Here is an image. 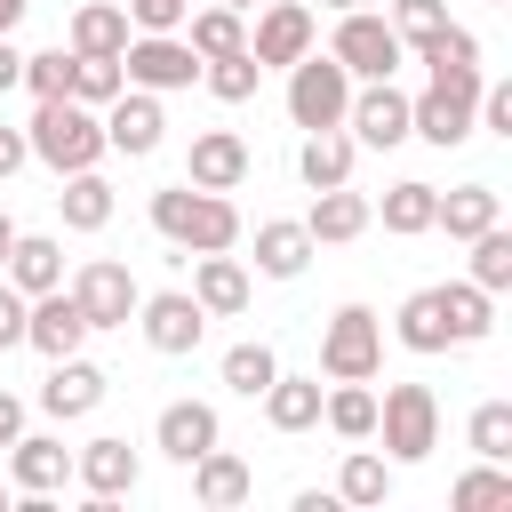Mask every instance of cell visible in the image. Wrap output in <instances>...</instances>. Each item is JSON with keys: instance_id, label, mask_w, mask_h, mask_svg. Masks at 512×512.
<instances>
[{"instance_id": "1", "label": "cell", "mask_w": 512, "mask_h": 512, "mask_svg": "<svg viewBox=\"0 0 512 512\" xmlns=\"http://www.w3.org/2000/svg\"><path fill=\"white\" fill-rule=\"evenodd\" d=\"M144 216L176 256H216V248H240V232H248L232 192H200V184H160Z\"/></svg>"}, {"instance_id": "2", "label": "cell", "mask_w": 512, "mask_h": 512, "mask_svg": "<svg viewBox=\"0 0 512 512\" xmlns=\"http://www.w3.org/2000/svg\"><path fill=\"white\" fill-rule=\"evenodd\" d=\"M24 144L40 168L72 176V168H104V120L72 96H32V120H24Z\"/></svg>"}, {"instance_id": "3", "label": "cell", "mask_w": 512, "mask_h": 512, "mask_svg": "<svg viewBox=\"0 0 512 512\" xmlns=\"http://www.w3.org/2000/svg\"><path fill=\"white\" fill-rule=\"evenodd\" d=\"M320 376L328 384H376L384 376V320L368 304H336L320 328Z\"/></svg>"}, {"instance_id": "4", "label": "cell", "mask_w": 512, "mask_h": 512, "mask_svg": "<svg viewBox=\"0 0 512 512\" xmlns=\"http://www.w3.org/2000/svg\"><path fill=\"white\" fill-rule=\"evenodd\" d=\"M368 440H384L392 464H424L440 448V400H432V384H384Z\"/></svg>"}, {"instance_id": "5", "label": "cell", "mask_w": 512, "mask_h": 512, "mask_svg": "<svg viewBox=\"0 0 512 512\" xmlns=\"http://www.w3.org/2000/svg\"><path fill=\"white\" fill-rule=\"evenodd\" d=\"M328 56H336L352 80H392V72L408 64L400 32H392L376 8H344V16H336V32H328Z\"/></svg>"}, {"instance_id": "6", "label": "cell", "mask_w": 512, "mask_h": 512, "mask_svg": "<svg viewBox=\"0 0 512 512\" xmlns=\"http://www.w3.org/2000/svg\"><path fill=\"white\" fill-rule=\"evenodd\" d=\"M344 104H352V72L328 48L288 64V120L296 128H344Z\"/></svg>"}, {"instance_id": "7", "label": "cell", "mask_w": 512, "mask_h": 512, "mask_svg": "<svg viewBox=\"0 0 512 512\" xmlns=\"http://www.w3.org/2000/svg\"><path fill=\"white\" fill-rule=\"evenodd\" d=\"M472 96H480V80H424V88L408 96V136H424L432 152L472 144V136H480V128H472Z\"/></svg>"}, {"instance_id": "8", "label": "cell", "mask_w": 512, "mask_h": 512, "mask_svg": "<svg viewBox=\"0 0 512 512\" xmlns=\"http://www.w3.org/2000/svg\"><path fill=\"white\" fill-rule=\"evenodd\" d=\"M248 16H256V24H248V56H256L264 72H288L296 56L320 48V16H312L304 0H256Z\"/></svg>"}, {"instance_id": "9", "label": "cell", "mask_w": 512, "mask_h": 512, "mask_svg": "<svg viewBox=\"0 0 512 512\" xmlns=\"http://www.w3.org/2000/svg\"><path fill=\"white\" fill-rule=\"evenodd\" d=\"M136 336H144L160 360H184V352H200L208 312H200L192 288H152V296H136Z\"/></svg>"}, {"instance_id": "10", "label": "cell", "mask_w": 512, "mask_h": 512, "mask_svg": "<svg viewBox=\"0 0 512 512\" xmlns=\"http://www.w3.org/2000/svg\"><path fill=\"white\" fill-rule=\"evenodd\" d=\"M120 72H128V88L176 96V88H192V80H200V56L184 48V32H128V48H120Z\"/></svg>"}, {"instance_id": "11", "label": "cell", "mask_w": 512, "mask_h": 512, "mask_svg": "<svg viewBox=\"0 0 512 512\" xmlns=\"http://www.w3.org/2000/svg\"><path fill=\"white\" fill-rule=\"evenodd\" d=\"M64 288H72V304L88 312V328H128V320H136V296H144L120 256H88L80 272H64Z\"/></svg>"}, {"instance_id": "12", "label": "cell", "mask_w": 512, "mask_h": 512, "mask_svg": "<svg viewBox=\"0 0 512 512\" xmlns=\"http://www.w3.org/2000/svg\"><path fill=\"white\" fill-rule=\"evenodd\" d=\"M72 480H80V496H88V504H120V496H136L144 456H136L120 432H96V440H80V448H72Z\"/></svg>"}, {"instance_id": "13", "label": "cell", "mask_w": 512, "mask_h": 512, "mask_svg": "<svg viewBox=\"0 0 512 512\" xmlns=\"http://www.w3.org/2000/svg\"><path fill=\"white\" fill-rule=\"evenodd\" d=\"M344 128H352L360 152H392V144H408V88H392V80H352Z\"/></svg>"}, {"instance_id": "14", "label": "cell", "mask_w": 512, "mask_h": 512, "mask_svg": "<svg viewBox=\"0 0 512 512\" xmlns=\"http://www.w3.org/2000/svg\"><path fill=\"white\" fill-rule=\"evenodd\" d=\"M96 120H104V152H120V160H152L160 136H168V112H160L152 88H120Z\"/></svg>"}, {"instance_id": "15", "label": "cell", "mask_w": 512, "mask_h": 512, "mask_svg": "<svg viewBox=\"0 0 512 512\" xmlns=\"http://www.w3.org/2000/svg\"><path fill=\"white\" fill-rule=\"evenodd\" d=\"M104 392H112V376H104L88 352H64V360H48V376H40V416L80 424V416L104 408Z\"/></svg>"}, {"instance_id": "16", "label": "cell", "mask_w": 512, "mask_h": 512, "mask_svg": "<svg viewBox=\"0 0 512 512\" xmlns=\"http://www.w3.org/2000/svg\"><path fill=\"white\" fill-rule=\"evenodd\" d=\"M248 168H256V152H248L240 128H200L192 152H184V184H200V192H240Z\"/></svg>"}, {"instance_id": "17", "label": "cell", "mask_w": 512, "mask_h": 512, "mask_svg": "<svg viewBox=\"0 0 512 512\" xmlns=\"http://www.w3.org/2000/svg\"><path fill=\"white\" fill-rule=\"evenodd\" d=\"M96 328H88V312L72 304V288H40L32 304H24V344L40 352V360H64V352H80Z\"/></svg>"}, {"instance_id": "18", "label": "cell", "mask_w": 512, "mask_h": 512, "mask_svg": "<svg viewBox=\"0 0 512 512\" xmlns=\"http://www.w3.org/2000/svg\"><path fill=\"white\" fill-rule=\"evenodd\" d=\"M0 456H8V488H16V496H56V488L72 480V448H64V432H16Z\"/></svg>"}, {"instance_id": "19", "label": "cell", "mask_w": 512, "mask_h": 512, "mask_svg": "<svg viewBox=\"0 0 512 512\" xmlns=\"http://www.w3.org/2000/svg\"><path fill=\"white\" fill-rule=\"evenodd\" d=\"M216 440H224L216 400H168V408L152 416V448H160L168 464H192V456H208Z\"/></svg>"}, {"instance_id": "20", "label": "cell", "mask_w": 512, "mask_h": 512, "mask_svg": "<svg viewBox=\"0 0 512 512\" xmlns=\"http://www.w3.org/2000/svg\"><path fill=\"white\" fill-rule=\"evenodd\" d=\"M192 296H200L208 320H240L248 296H256V280H248V264L232 248H216V256H192Z\"/></svg>"}, {"instance_id": "21", "label": "cell", "mask_w": 512, "mask_h": 512, "mask_svg": "<svg viewBox=\"0 0 512 512\" xmlns=\"http://www.w3.org/2000/svg\"><path fill=\"white\" fill-rule=\"evenodd\" d=\"M368 224H376V208H368V192H352V184H328V192H312V208H304L312 248H344V240H360Z\"/></svg>"}, {"instance_id": "22", "label": "cell", "mask_w": 512, "mask_h": 512, "mask_svg": "<svg viewBox=\"0 0 512 512\" xmlns=\"http://www.w3.org/2000/svg\"><path fill=\"white\" fill-rule=\"evenodd\" d=\"M392 344H400V352H416V360L456 352L448 312H440V288H408V296H400V312H392Z\"/></svg>"}, {"instance_id": "23", "label": "cell", "mask_w": 512, "mask_h": 512, "mask_svg": "<svg viewBox=\"0 0 512 512\" xmlns=\"http://www.w3.org/2000/svg\"><path fill=\"white\" fill-rule=\"evenodd\" d=\"M352 160H360L352 128H304V144H296V176H304V192L352 184Z\"/></svg>"}, {"instance_id": "24", "label": "cell", "mask_w": 512, "mask_h": 512, "mask_svg": "<svg viewBox=\"0 0 512 512\" xmlns=\"http://www.w3.org/2000/svg\"><path fill=\"white\" fill-rule=\"evenodd\" d=\"M64 48L72 56H120L128 48V8L120 0H80L64 16Z\"/></svg>"}, {"instance_id": "25", "label": "cell", "mask_w": 512, "mask_h": 512, "mask_svg": "<svg viewBox=\"0 0 512 512\" xmlns=\"http://www.w3.org/2000/svg\"><path fill=\"white\" fill-rule=\"evenodd\" d=\"M0 280H8V288H24V296L64 288V240H56V232H16V248H8V264H0Z\"/></svg>"}, {"instance_id": "26", "label": "cell", "mask_w": 512, "mask_h": 512, "mask_svg": "<svg viewBox=\"0 0 512 512\" xmlns=\"http://www.w3.org/2000/svg\"><path fill=\"white\" fill-rule=\"evenodd\" d=\"M184 472H192V496H200V504H216V512H232V504H248V496H256V472H248L224 440H216L208 456H192Z\"/></svg>"}, {"instance_id": "27", "label": "cell", "mask_w": 512, "mask_h": 512, "mask_svg": "<svg viewBox=\"0 0 512 512\" xmlns=\"http://www.w3.org/2000/svg\"><path fill=\"white\" fill-rule=\"evenodd\" d=\"M64 192H56V216H64V232H104L112 224V184H104V168H72V176H56Z\"/></svg>"}, {"instance_id": "28", "label": "cell", "mask_w": 512, "mask_h": 512, "mask_svg": "<svg viewBox=\"0 0 512 512\" xmlns=\"http://www.w3.org/2000/svg\"><path fill=\"white\" fill-rule=\"evenodd\" d=\"M368 208L384 216V232H392V240H424V232H432V208H440V184L400 176V184H384V200H368Z\"/></svg>"}, {"instance_id": "29", "label": "cell", "mask_w": 512, "mask_h": 512, "mask_svg": "<svg viewBox=\"0 0 512 512\" xmlns=\"http://www.w3.org/2000/svg\"><path fill=\"white\" fill-rule=\"evenodd\" d=\"M488 224H504V192H496V184H456V192H440V208H432V232H448V240H472V232H488Z\"/></svg>"}, {"instance_id": "30", "label": "cell", "mask_w": 512, "mask_h": 512, "mask_svg": "<svg viewBox=\"0 0 512 512\" xmlns=\"http://www.w3.org/2000/svg\"><path fill=\"white\" fill-rule=\"evenodd\" d=\"M304 264H312L304 216H264V224H256V272H264V280H296Z\"/></svg>"}, {"instance_id": "31", "label": "cell", "mask_w": 512, "mask_h": 512, "mask_svg": "<svg viewBox=\"0 0 512 512\" xmlns=\"http://www.w3.org/2000/svg\"><path fill=\"white\" fill-rule=\"evenodd\" d=\"M320 392H328L320 376H288V368H280L256 400H264V424H272V432H312V424H320Z\"/></svg>"}, {"instance_id": "32", "label": "cell", "mask_w": 512, "mask_h": 512, "mask_svg": "<svg viewBox=\"0 0 512 512\" xmlns=\"http://www.w3.org/2000/svg\"><path fill=\"white\" fill-rule=\"evenodd\" d=\"M392 472H400V464H392L384 448H360V440H352V448H344V464H336V504L376 512V504L392 496Z\"/></svg>"}, {"instance_id": "33", "label": "cell", "mask_w": 512, "mask_h": 512, "mask_svg": "<svg viewBox=\"0 0 512 512\" xmlns=\"http://www.w3.org/2000/svg\"><path fill=\"white\" fill-rule=\"evenodd\" d=\"M440 312H448V336L456 344H488L496 336V296L480 280H440Z\"/></svg>"}, {"instance_id": "34", "label": "cell", "mask_w": 512, "mask_h": 512, "mask_svg": "<svg viewBox=\"0 0 512 512\" xmlns=\"http://www.w3.org/2000/svg\"><path fill=\"white\" fill-rule=\"evenodd\" d=\"M416 64H424V80H488V72H480V40H472L464 24H440V32L416 48Z\"/></svg>"}, {"instance_id": "35", "label": "cell", "mask_w": 512, "mask_h": 512, "mask_svg": "<svg viewBox=\"0 0 512 512\" xmlns=\"http://www.w3.org/2000/svg\"><path fill=\"white\" fill-rule=\"evenodd\" d=\"M184 48H192L200 64H208V56H232V48H248V16L208 0V8H192V16H184Z\"/></svg>"}, {"instance_id": "36", "label": "cell", "mask_w": 512, "mask_h": 512, "mask_svg": "<svg viewBox=\"0 0 512 512\" xmlns=\"http://www.w3.org/2000/svg\"><path fill=\"white\" fill-rule=\"evenodd\" d=\"M216 376H224V392H240V400H256L272 376H280V352L264 344V336H240L224 360H216Z\"/></svg>"}, {"instance_id": "37", "label": "cell", "mask_w": 512, "mask_h": 512, "mask_svg": "<svg viewBox=\"0 0 512 512\" xmlns=\"http://www.w3.org/2000/svg\"><path fill=\"white\" fill-rule=\"evenodd\" d=\"M320 424H328L336 440H368V432H376V392H368V384H328V392H320Z\"/></svg>"}, {"instance_id": "38", "label": "cell", "mask_w": 512, "mask_h": 512, "mask_svg": "<svg viewBox=\"0 0 512 512\" xmlns=\"http://www.w3.org/2000/svg\"><path fill=\"white\" fill-rule=\"evenodd\" d=\"M448 504L456 512H512V464H472V472H456V488H448Z\"/></svg>"}, {"instance_id": "39", "label": "cell", "mask_w": 512, "mask_h": 512, "mask_svg": "<svg viewBox=\"0 0 512 512\" xmlns=\"http://www.w3.org/2000/svg\"><path fill=\"white\" fill-rule=\"evenodd\" d=\"M200 88H208L216 104H248V96L264 88V64H256L248 48H232V56H208V64H200Z\"/></svg>"}, {"instance_id": "40", "label": "cell", "mask_w": 512, "mask_h": 512, "mask_svg": "<svg viewBox=\"0 0 512 512\" xmlns=\"http://www.w3.org/2000/svg\"><path fill=\"white\" fill-rule=\"evenodd\" d=\"M464 248H472L464 280H480L488 296H504V288H512V232H504V224H488V232H472Z\"/></svg>"}, {"instance_id": "41", "label": "cell", "mask_w": 512, "mask_h": 512, "mask_svg": "<svg viewBox=\"0 0 512 512\" xmlns=\"http://www.w3.org/2000/svg\"><path fill=\"white\" fill-rule=\"evenodd\" d=\"M464 448L488 456V464H512V400H480L464 416Z\"/></svg>"}, {"instance_id": "42", "label": "cell", "mask_w": 512, "mask_h": 512, "mask_svg": "<svg viewBox=\"0 0 512 512\" xmlns=\"http://www.w3.org/2000/svg\"><path fill=\"white\" fill-rule=\"evenodd\" d=\"M128 88V72H120V56H72V104H88V112H104L112 96Z\"/></svg>"}, {"instance_id": "43", "label": "cell", "mask_w": 512, "mask_h": 512, "mask_svg": "<svg viewBox=\"0 0 512 512\" xmlns=\"http://www.w3.org/2000/svg\"><path fill=\"white\" fill-rule=\"evenodd\" d=\"M384 24H392V32H400V48L416 56V48L448 24V0H392V8H384Z\"/></svg>"}, {"instance_id": "44", "label": "cell", "mask_w": 512, "mask_h": 512, "mask_svg": "<svg viewBox=\"0 0 512 512\" xmlns=\"http://www.w3.org/2000/svg\"><path fill=\"white\" fill-rule=\"evenodd\" d=\"M16 88H32V96H64V88H72V48H64V40H56V48H32Z\"/></svg>"}, {"instance_id": "45", "label": "cell", "mask_w": 512, "mask_h": 512, "mask_svg": "<svg viewBox=\"0 0 512 512\" xmlns=\"http://www.w3.org/2000/svg\"><path fill=\"white\" fill-rule=\"evenodd\" d=\"M192 0H128V32H184Z\"/></svg>"}, {"instance_id": "46", "label": "cell", "mask_w": 512, "mask_h": 512, "mask_svg": "<svg viewBox=\"0 0 512 512\" xmlns=\"http://www.w3.org/2000/svg\"><path fill=\"white\" fill-rule=\"evenodd\" d=\"M24 304H32V296L0 280V352H16V344H24Z\"/></svg>"}, {"instance_id": "47", "label": "cell", "mask_w": 512, "mask_h": 512, "mask_svg": "<svg viewBox=\"0 0 512 512\" xmlns=\"http://www.w3.org/2000/svg\"><path fill=\"white\" fill-rule=\"evenodd\" d=\"M24 160H32V144H24V128H8V120H0V184H8V176H16Z\"/></svg>"}, {"instance_id": "48", "label": "cell", "mask_w": 512, "mask_h": 512, "mask_svg": "<svg viewBox=\"0 0 512 512\" xmlns=\"http://www.w3.org/2000/svg\"><path fill=\"white\" fill-rule=\"evenodd\" d=\"M16 80H24V48H16V32H8V40H0V96H8Z\"/></svg>"}, {"instance_id": "49", "label": "cell", "mask_w": 512, "mask_h": 512, "mask_svg": "<svg viewBox=\"0 0 512 512\" xmlns=\"http://www.w3.org/2000/svg\"><path fill=\"white\" fill-rule=\"evenodd\" d=\"M16 432H24V400H16V392H0V448H8Z\"/></svg>"}, {"instance_id": "50", "label": "cell", "mask_w": 512, "mask_h": 512, "mask_svg": "<svg viewBox=\"0 0 512 512\" xmlns=\"http://www.w3.org/2000/svg\"><path fill=\"white\" fill-rule=\"evenodd\" d=\"M24 8H32V0H0V40H8L16 24H24Z\"/></svg>"}, {"instance_id": "51", "label": "cell", "mask_w": 512, "mask_h": 512, "mask_svg": "<svg viewBox=\"0 0 512 512\" xmlns=\"http://www.w3.org/2000/svg\"><path fill=\"white\" fill-rule=\"evenodd\" d=\"M8 248H16V216L0 208V264H8Z\"/></svg>"}, {"instance_id": "52", "label": "cell", "mask_w": 512, "mask_h": 512, "mask_svg": "<svg viewBox=\"0 0 512 512\" xmlns=\"http://www.w3.org/2000/svg\"><path fill=\"white\" fill-rule=\"evenodd\" d=\"M320 8H328V16H344V8H368V0H320Z\"/></svg>"}, {"instance_id": "53", "label": "cell", "mask_w": 512, "mask_h": 512, "mask_svg": "<svg viewBox=\"0 0 512 512\" xmlns=\"http://www.w3.org/2000/svg\"><path fill=\"white\" fill-rule=\"evenodd\" d=\"M216 8H240V16H248V8H256V0H216Z\"/></svg>"}, {"instance_id": "54", "label": "cell", "mask_w": 512, "mask_h": 512, "mask_svg": "<svg viewBox=\"0 0 512 512\" xmlns=\"http://www.w3.org/2000/svg\"><path fill=\"white\" fill-rule=\"evenodd\" d=\"M8 496H16V488H8V480H0V512H8Z\"/></svg>"}, {"instance_id": "55", "label": "cell", "mask_w": 512, "mask_h": 512, "mask_svg": "<svg viewBox=\"0 0 512 512\" xmlns=\"http://www.w3.org/2000/svg\"><path fill=\"white\" fill-rule=\"evenodd\" d=\"M496 8H504V0H496Z\"/></svg>"}]
</instances>
